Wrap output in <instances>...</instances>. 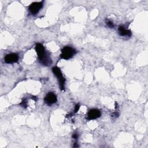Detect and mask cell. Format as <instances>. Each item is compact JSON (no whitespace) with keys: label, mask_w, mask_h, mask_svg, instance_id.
<instances>
[{"label":"cell","mask_w":148,"mask_h":148,"mask_svg":"<svg viewBox=\"0 0 148 148\" xmlns=\"http://www.w3.org/2000/svg\"><path fill=\"white\" fill-rule=\"evenodd\" d=\"M57 97L55 94L52 92L47 93L44 98L45 102L49 106H51L57 102Z\"/></svg>","instance_id":"5b68a950"},{"label":"cell","mask_w":148,"mask_h":148,"mask_svg":"<svg viewBox=\"0 0 148 148\" xmlns=\"http://www.w3.org/2000/svg\"><path fill=\"white\" fill-rule=\"evenodd\" d=\"M101 116V112L98 109H90L87 114V119L88 120L96 119Z\"/></svg>","instance_id":"52a82bcc"},{"label":"cell","mask_w":148,"mask_h":148,"mask_svg":"<svg viewBox=\"0 0 148 148\" xmlns=\"http://www.w3.org/2000/svg\"><path fill=\"white\" fill-rule=\"evenodd\" d=\"M74 147H79V145L77 144V143H75V144H73V146Z\"/></svg>","instance_id":"5bb4252c"},{"label":"cell","mask_w":148,"mask_h":148,"mask_svg":"<svg viewBox=\"0 0 148 148\" xmlns=\"http://www.w3.org/2000/svg\"><path fill=\"white\" fill-rule=\"evenodd\" d=\"M35 50L38 54L40 63L45 66H50L52 64V60L49 53L45 50L43 45L37 43L35 45Z\"/></svg>","instance_id":"6da1fadb"},{"label":"cell","mask_w":148,"mask_h":148,"mask_svg":"<svg viewBox=\"0 0 148 148\" xmlns=\"http://www.w3.org/2000/svg\"><path fill=\"white\" fill-rule=\"evenodd\" d=\"M78 136H79V135H78V134H76V133L73 134H72V138L74 139H77V138H78Z\"/></svg>","instance_id":"4fadbf2b"},{"label":"cell","mask_w":148,"mask_h":148,"mask_svg":"<svg viewBox=\"0 0 148 148\" xmlns=\"http://www.w3.org/2000/svg\"><path fill=\"white\" fill-rule=\"evenodd\" d=\"M32 98V99H33L34 100H35V101L38 99H37V97H32V98Z\"/></svg>","instance_id":"9a60e30c"},{"label":"cell","mask_w":148,"mask_h":148,"mask_svg":"<svg viewBox=\"0 0 148 148\" xmlns=\"http://www.w3.org/2000/svg\"><path fill=\"white\" fill-rule=\"evenodd\" d=\"M76 53L75 49L69 46H65L61 50L60 57L64 60H68L71 58Z\"/></svg>","instance_id":"3957f363"},{"label":"cell","mask_w":148,"mask_h":148,"mask_svg":"<svg viewBox=\"0 0 148 148\" xmlns=\"http://www.w3.org/2000/svg\"><path fill=\"white\" fill-rule=\"evenodd\" d=\"M105 23H106V25L108 27L110 28H113L114 27V25L113 23L111 20H108V19L106 20H105Z\"/></svg>","instance_id":"9c48e42d"},{"label":"cell","mask_w":148,"mask_h":148,"mask_svg":"<svg viewBox=\"0 0 148 148\" xmlns=\"http://www.w3.org/2000/svg\"><path fill=\"white\" fill-rule=\"evenodd\" d=\"M20 105L24 108H26L27 106V101L25 99H23L22 100V101L21 102V103H20Z\"/></svg>","instance_id":"30bf717a"},{"label":"cell","mask_w":148,"mask_h":148,"mask_svg":"<svg viewBox=\"0 0 148 148\" xmlns=\"http://www.w3.org/2000/svg\"><path fill=\"white\" fill-rule=\"evenodd\" d=\"M18 56L16 53L8 54L4 57V61L7 64H12L17 62L18 61Z\"/></svg>","instance_id":"8992f818"},{"label":"cell","mask_w":148,"mask_h":148,"mask_svg":"<svg viewBox=\"0 0 148 148\" xmlns=\"http://www.w3.org/2000/svg\"><path fill=\"white\" fill-rule=\"evenodd\" d=\"M119 116V113L118 112H114L112 113V114H111V116H112V117H113V118H116V117H117Z\"/></svg>","instance_id":"7c38bea8"},{"label":"cell","mask_w":148,"mask_h":148,"mask_svg":"<svg viewBox=\"0 0 148 148\" xmlns=\"http://www.w3.org/2000/svg\"><path fill=\"white\" fill-rule=\"evenodd\" d=\"M79 108H80V105H79V103L76 104V105H75V110H74V112H73V113H76V112L79 110Z\"/></svg>","instance_id":"8fae6325"},{"label":"cell","mask_w":148,"mask_h":148,"mask_svg":"<svg viewBox=\"0 0 148 148\" xmlns=\"http://www.w3.org/2000/svg\"><path fill=\"white\" fill-rule=\"evenodd\" d=\"M52 71L55 76H57V79L60 84V88L64 91L65 90V79L60 69L57 66H54L52 68Z\"/></svg>","instance_id":"7a4b0ae2"},{"label":"cell","mask_w":148,"mask_h":148,"mask_svg":"<svg viewBox=\"0 0 148 148\" xmlns=\"http://www.w3.org/2000/svg\"><path fill=\"white\" fill-rule=\"evenodd\" d=\"M118 31L120 35L121 36L130 37L132 34L131 31L130 29H127L124 25H120L118 28Z\"/></svg>","instance_id":"ba28073f"},{"label":"cell","mask_w":148,"mask_h":148,"mask_svg":"<svg viewBox=\"0 0 148 148\" xmlns=\"http://www.w3.org/2000/svg\"><path fill=\"white\" fill-rule=\"evenodd\" d=\"M43 1L38 2H35L32 3L28 7V10L31 14H32V15L36 14L39 12V10L42 8L43 5Z\"/></svg>","instance_id":"277c9868"}]
</instances>
